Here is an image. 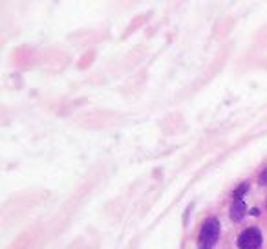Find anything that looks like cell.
<instances>
[{
	"label": "cell",
	"mask_w": 267,
	"mask_h": 249,
	"mask_svg": "<svg viewBox=\"0 0 267 249\" xmlns=\"http://www.w3.org/2000/svg\"><path fill=\"white\" fill-rule=\"evenodd\" d=\"M220 237V222L216 218H209L205 220V224L201 225V231H200V244L203 248H211L214 244L218 242Z\"/></svg>",
	"instance_id": "cell-1"
},
{
	"label": "cell",
	"mask_w": 267,
	"mask_h": 249,
	"mask_svg": "<svg viewBox=\"0 0 267 249\" xmlns=\"http://www.w3.org/2000/svg\"><path fill=\"white\" fill-rule=\"evenodd\" d=\"M240 249H260L262 248V233L258 227H249L238 238Z\"/></svg>",
	"instance_id": "cell-2"
},
{
	"label": "cell",
	"mask_w": 267,
	"mask_h": 249,
	"mask_svg": "<svg viewBox=\"0 0 267 249\" xmlns=\"http://www.w3.org/2000/svg\"><path fill=\"white\" fill-rule=\"evenodd\" d=\"M245 214H247V207H245V201H243V200H232L231 218L234 220V222H242Z\"/></svg>",
	"instance_id": "cell-3"
},
{
	"label": "cell",
	"mask_w": 267,
	"mask_h": 249,
	"mask_svg": "<svg viewBox=\"0 0 267 249\" xmlns=\"http://www.w3.org/2000/svg\"><path fill=\"white\" fill-rule=\"evenodd\" d=\"M249 189V183L247 182H243L240 187L234 191V195H232V200H243V195H245V191Z\"/></svg>",
	"instance_id": "cell-4"
},
{
	"label": "cell",
	"mask_w": 267,
	"mask_h": 249,
	"mask_svg": "<svg viewBox=\"0 0 267 249\" xmlns=\"http://www.w3.org/2000/svg\"><path fill=\"white\" fill-rule=\"evenodd\" d=\"M258 183H260V185H267V169L262 170L260 178H258Z\"/></svg>",
	"instance_id": "cell-5"
},
{
	"label": "cell",
	"mask_w": 267,
	"mask_h": 249,
	"mask_svg": "<svg viewBox=\"0 0 267 249\" xmlns=\"http://www.w3.org/2000/svg\"><path fill=\"white\" fill-rule=\"evenodd\" d=\"M251 214H253V216H258V209H251Z\"/></svg>",
	"instance_id": "cell-6"
}]
</instances>
